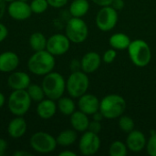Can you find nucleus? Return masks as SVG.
Masks as SVG:
<instances>
[{
  "label": "nucleus",
  "instance_id": "4",
  "mask_svg": "<svg viewBox=\"0 0 156 156\" xmlns=\"http://www.w3.org/2000/svg\"><path fill=\"white\" fill-rule=\"evenodd\" d=\"M32 100L27 90H15L7 99L9 112L15 116H24L31 107Z\"/></svg>",
  "mask_w": 156,
  "mask_h": 156
},
{
  "label": "nucleus",
  "instance_id": "22",
  "mask_svg": "<svg viewBox=\"0 0 156 156\" xmlns=\"http://www.w3.org/2000/svg\"><path fill=\"white\" fill-rule=\"evenodd\" d=\"M90 9L88 0H73L69 5V13L73 17L84 16Z\"/></svg>",
  "mask_w": 156,
  "mask_h": 156
},
{
  "label": "nucleus",
  "instance_id": "42",
  "mask_svg": "<svg viewBox=\"0 0 156 156\" xmlns=\"http://www.w3.org/2000/svg\"><path fill=\"white\" fill-rule=\"evenodd\" d=\"M59 156H76V154L74 152H71V151H69V150H66V151H62L58 154Z\"/></svg>",
  "mask_w": 156,
  "mask_h": 156
},
{
  "label": "nucleus",
  "instance_id": "6",
  "mask_svg": "<svg viewBox=\"0 0 156 156\" xmlns=\"http://www.w3.org/2000/svg\"><path fill=\"white\" fill-rule=\"evenodd\" d=\"M90 85V80L82 70L72 72L66 81V90L71 98H80L84 95Z\"/></svg>",
  "mask_w": 156,
  "mask_h": 156
},
{
  "label": "nucleus",
  "instance_id": "34",
  "mask_svg": "<svg viewBox=\"0 0 156 156\" xmlns=\"http://www.w3.org/2000/svg\"><path fill=\"white\" fill-rule=\"evenodd\" d=\"M69 68H70L72 72L80 70L81 69V62H80V60H79V59H72L70 61Z\"/></svg>",
  "mask_w": 156,
  "mask_h": 156
},
{
  "label": "nucleus",
  "instance_id": "19",
  "mask_svg": "<svg viewBox=\"0 0 156 156\" xmlns=\"http://www.w3.org/2000/svg\"><path fill=\"white\" fill-rule=\"evenodd\" d=\"M58 110V106L54 100L51 99H43L41 101L37 102V113L39 118L43 120H48L52 118Z\"/></svg>",
  "mask_w": 156,
  "mask_h": 156
},
{
  "label": "nucleus",
  "instance_id": "43",
  "mask_svg": "<svg viewBox=\"0 0 156 156\" xmlns=\"http://www.w3.org/2000/svg\"><path fill=\"white\" fill-rule=\"evenodd\" d=\"M5 104V97L2 92H0V109L3 108Z\"/></svg>",
  "mask_w": 156,
  "mask_h": 156
},
{
  "label": "nucleus",
  "instance_id": "28",
  "mask_svg": "<svg viewBox=\"0 0 156 156\" xmlns=\"http://www.w3.org/2000/svg\"><path fill=\"white\" fill-rule=\"evenodd\" d=\"M31 11L33 14H43L47 11L49 5L47 0H32L29 4Z\"/></svg>",
  "mask_w": 156,
  "mask_h": 156
},
{
  "label": "nucleus",
  "instance_id": "21",
  "mask_svg": "<svg viewBox=\"0 0 156 156\" xmlns=\"http://www.w3.org/2000/svg\"><path fill=\"white\" fill-rule=\"evenodd\" d=\"M131 39L130 37L124 34V33H116L113 34L110 39H109V44L110 46L117 50H124L127 49L131 44Z\"/></svg>",
  "mask_w": 156,
  "mask_h": 156
},
{
  "label": "nucleus",
  "instance_id": "29",
  "mask_svg": "<svg viewBox=\"0 0 156 156\" xmlns=\"http://www.w3.org/2000/svg\"><path fill=\"white\" fill-rule=\"evenodd\" d=\"M119 127L121 128L122 131L124 133H129L132 132L134 128V122L133 120L129 117V116H122L119 120Z\"/></svg>",
  "mask_w": 156,
  "mask_h": 156
},
{
  "label": "nucleus",
  "instance_id": "9",
  "mask_svg": "<svg viewBox=\"0 0 156 156\" xmlns=\"http://www.w3.org/2000/svg\"><path fill=\"white\" fill-rule=\"evenodd\" d=\"M118 22V11L112 5L101 6L96 16V25L101 31H110L115 27Z\"/></svg>",
  "mask_w": 156,
  "mask_h": 156
},
{
  "label": "nucleus",
  "instance_id": "40",
  "mask_svg": "<svg viewBox=\"0 0 156 156\" xmlns=\"http://www.w3.org/2000/svg\"><path fill=\"white\" fill-rule=\"evenodd\" d=\"M92 116H93V120H94V121H98V122H101V121L104 119L103 114H102L100 111L96 112L94 114H92Z\"/></svg>",
  "mask_w": 156,
  "mask_h": 156
},
{
  "label": "nucleus",
  "instance_id": "27",
  "mask_svg": "<svg viewBox=\"0 0 156 156\" xmlns=\"http://www.w3.org/2000/svg\"><path fill=\"white\" fill-rule=\"evenodd\" d=\"M111 156H125L127 154V145L121 141L113 142L109 149Z\"/></svg>",
  "mask_w": 156,
  "mask_h": 156
},
{
  "label": "nucleus",
  "instance_id": "45",
  "mask_svg": "<svg viewBox=\"0 0 156 156\" xmlns=\"http://www.w3.org/2000/svg\"><path fill=\"white\" fill-rule=\"evenodd\" d=\"M21 1H24V2H27L28 0H21Z\"/></svg>",
  "mask_w": 156,
  "mask_h": 156
},
{
  "label": "nucleus",
  "instance_id": "36",
  "mask_svg": "<svg viewBox=\"0 0 156 156\" xmlns=\"http://www.w3.org/2000/svg\"><path fill=\"white\" fill-rule=\"evenodd\" d=\"M115 10L121 11L124 7V1L123 0H113L111 5Z\"/></svg>",
  "mask_w": 156,
  "mask_h": 156
},
{
  "label": "nucleus",
  "instance_id": "33",
  "mask_svg": "<svg viewBox=\"0 0 156 156\" xmlns=\"http://www.w3.org/2000/svg\"><path fill=\"white\" fill-rule=\"evenodd\" d=\"M49 6L53 7V8H61L63 6H65L69 0H47Z\"/></svg>",
  "mask_w": 156,
  "mask_h": 156
},
{
  "label": "nucleus",
  "instance_id": "32",
  "mask_svg": "<svg viewBox=\"0 0 156 156\" xmlns=\"http://www.w3.org/2000/svg\"><path fill=\"white\" fill-rule=\"evenodd\" d=\"M88 130L90 132H92L94 133H99L101 131V122H98V121H92L90 122L89 124V128Z\"/></svg>",
  "mask_w": 156,
  "mask_h": 156
},
{
  "label": "nucleus",
  "instance_id": "38",
  "mask_svg": "<svg viewBox=\"0 0 156 156\" xmlns=\"http://www.w3.org/2000/svg\"><path fill=\"white\" fill-rule=\"evenodd\" d=\"M91 1L100 6H105V5H111L113 0H91Z\"/></svg>",
  "mask_w": 156,
  "mask_h": 156
},
{
  "label": "nucleus",
  "instance_id": "20",
  "mask_svg": "<svg viewBox=\"0 0 156 156\" xmlns=\"http://www.w3.org/2000/svg\"><path fill=\"white\" fill-rule=\"evenodd\" d=\"M70 124L72 128L80 133H84L88 130L90 121L88 115L81 111H75L70 115Z\"/></svg>",
  "mask_w": 156,
  "mask_h": 156
},
{
  "label": "nucleus",
  "instance_id": "11",
  "mask_svg": "<svg viewBox=\"0 0 156 156\" xmlns=\"http://www.w3.org/2000/svg\"><path fill=\"white\" fill-rule=\"evenodd\" d=\"M101 147V140L97 133L92 132H84L80 139L79 149L82 155L90 156L95 154Z\"/></svg>",
  "mask_w": 156,
  "mask_h": 156
},
{
  "label": "nucleus",
  "instance_id": "35",
  "mask_svg": "<svg viewBox=\"0 0 156 156\" xmlns=\"http://www.w3.org/2000/svg\"><path fill=\"white\" fill-rule=\"evenodd\" d=\"M8 36V29L7 27L0 22V43L3 42Z\"/></svg>",
  "mask_w": 156,
  "mask_h": 156
},
{
  "label": "nucleus",
  "instance_id": "7",
  "mask_svg": "<svg viewBox=\"0 0 156 156\" xmlns=\"http://www.w3.org/2000/svg\"><path fill=\"white\" fill-rule=\"evenodd\" d=\"M65 35L75 44L84 42L89 35V28L81 17H71L68 20L65 27Z\"/></svg>",
  "mask_w": 156,
  "mask_h": 156
},
{
  "label": "nucleus",
  "instance_id": "26",
  "mask_svg": "<svg viewBox=\"0 0 156 156\" xmlns=\"http://www.w3.org/2000/svg\"><path fill=\"white\" fill-rule=\"evenodd\" d=\"M27 91L30 97V99L32 100V101L35 102H39L41 101L43 99L46 98L45 96V92L43 90V88L41 85H37V84H33L31 83L28 88L27 89Z\"/></svg>",
  "mask_w": 156,
  "mask_h": 156
},
{
  "label": "nucleus",
  "instance_id": "31",
  "mask_svg": "<svg viewBox=\"0 0 156 156\" xmlns=\"http://www.w3.org/2000/svg\"><path fill=\"white\" fill-rule=\"evenodd\" d=\"M117 56V53L115 51L114 48H111V49H108L104 52L103 54V57H102V59L105 63L107 64H111L114 61L115 58Z\"/></svg>",
  "mask_w": 156,
  "mask_h": 156
},
{
  "label": "nucleus",
  "instance_id": "44",
  "mask_svg": "<svg viewBox=\"0 0 156 156\" xmlns=\"http://www.w3.org/2000/svg\"><path fill=\"white\" fill-rule=\"evenodd\" d=\"M4 1H5V3H8V4H9V3H11V2L15 1V0H4Z\"/></svg>",
  "mask_w": 156,
  "mask_h": 156
},
{
  "label": "nucleus",
  "instance_id": "24",
  "mask_svg": "<svg viewBox=\"0 0 156 156\" xmlns=\"http://www.w3.org/2000/svg\"><path fill=\"white\" fill-rule=\"evenodd\" d=\"M47 41L48 38L45 37V35H43V33L39 31L32 33L29 37V45L34 52L46 49Z\"/></svg>",
  "mask_w": 156,
  "mask_h": 156
},
{
  "label": "nucleus",
  "instance_id": "12",
  "mask_svg": "<svg viewBox=\"0 0 156 156\" xmlns=\"http://www.w3.org/2000/svg\"><path fill=\"white\" fill-rule=\"evenodd\" d=\"M6 11L12 19L17 21L27 20L33 14L29 4L21 0H15L9 3L6 7Z\"/></svg>",
  "mask_w": 156,
  "mask_h": 156
},
{
  "label": "nucleus",
  "instance_id": "25",
  "mask_svg": "<svg viewBox=\"0 0 156 156\" xmlns=\"http://www.w3.org/2000/svg\"><path fill=\"white\" fill-rule=\"evenodd\" d=\"M58 111L66 116H70L76 109L75 102L71 98L69 97H61L58 100Z\"/></svg>",
  "mask_w": 156,
  "mask_h": 156
},
{
  "label": "nucleus",
  "instance_id": "5",
  "mask_svg": "<svg viewBox=\"0 0 156 156\" xmlns=\"http://www.w3.org/2000/svg\"><path fill=\"white\" fill-rule=\"evenodd\" d=\"M128 49L132 62L137 67H146L152 58V51L149 45L142 39L132 41Z\"/></svg>",
  "mask_w": 156,
  "mask_h": 156
},
{
  "label": "nucleus",
  "instance_id": "2",
  "mask_svg": "<svg viewBox=\"0 0 156 156\" xmlns=\"http://www.w3.org/2000/svg\"><path fill=\"white\" fill-rule=\"evenodd\" d=\"M46 98L58 101L64 95L66 90V81L64 77L55 71H51L43 77L41 83Z\"/></svg>",
  "mask_w": 156,
  "mask_h": 156
},
{
  "label": "nucleus",
  "instance_id": "39",
  "mask_svg": "<svg viewBox=\"0 0 156 156\" xmlns=\"http://www.w3.org/2000/svg\"><path fill=\"white\" fill-rule=\"evenodd\" d=\"M6 11V3L4 0H0V20L3 18Z\"/></svg>",
  "mask_w": 156,
  "mask_h": 156
},
{
  "label": "nucleus",
  "instance_id": "8",
  "mask_svg": "<svg viewBox=\"0 0 156 156\" xmlns=\"http://www.w3.org/2000/svg\"><path fill=\"white\" fill-rule=\"evenodd\" d=\"M30 147L38 154H50L57 148V140L50 133L46 132H37L33 133L29 140Z\"/></svg>",
  "mask_w": 156,
  "mask_h": 156
},
{
  "label": "nucleus",
  "instance_id": "30",
  "mask_svg": "<svg viewBox=\"0 0 156 156\" xmlns=\"http://www.w3.org/2000/svg\"><path fill=\"white\" fill-rule=\"evenodd\" d=\"M147 153L151 156H156V133H153L146 144Z\"/></svg>",
  "mask_w": 156,
  "mask_h": 156
},
{
  "label": "nucleus",
  "instance_id": "16",
  "mask_svg": "<svg viewBox=\"0 0 156 156\" xmlns=\"http://www.w3.org/2000/svg\"><path fill=\"white\" fill-rule=\"evenodd\" d=\"M146 138L144 134L140 131L133 130L129 133L126 139L127 148L133 153H139L143 151L144 148L146 146Z\"/></svg>",
  "mask_w": 156,
  "mask_h": 156
},
{
  "label": "nucleus",
  "instance_id": "14",
  "mask_svg": "<svg viewBox=\"0 0 156 156\" xmlns=\"http://www.w3.org/2000/svg\"><path fill=\"white\" fill-rule=\"evenodd\" d=\"M19 57L14 51H4L0 54V72L11 73L19 65Z\"/></svg>",
  "mask_w": 156,
  "mask_h": 156
},
{
  "label": "nucleus",
  "instance_id": "13",
  "mask_svg": "<svg viewBox=\"0 0 156 156\" xmlns=\"http://www.w3.org/2000/svg\"><path fill=\"white\" fill-rule=\"evenodd\" d=\"M7 84L10 89L15 90H27L31 84L30 76L25 71H13L7 78Z\"/></svg>",
  "mask_w": 156,
  "mask_h": 156
},
{
  "label": "nucleus",
  "instance_id": "18",
  "mask_svg": "<svg viewBox=\"0 0 156 156\" xmlns=\"http://www.w3.org/2000/svg\"><path fill=\"white\" fill-rule=\"evenodd\" d=\"M80 62H81V70L88 74L96 71L100 68L101 63V58L97 52L90 51L86 53L82 57Z\"/></svg>",
  "mask_w": 156,
  "mask_h": 156
},
{
  "label": "nucleus",
  "instance_id": "3",
  "mask_svg": "<svg viewBox=\"0 0 156 156\" xmlns=\"http://www.w3.org/2000/svg\"><path fill=\"white\" fill-rule=\"evenodd\" d=\"M125 100L117 94H110L100 102V112L105 119H116L123 114L126 110Z\"/></svg>",
  "mask_w": 156,
  "mask_h": 156
},
{
  "label": "nucleus",
  "instance_id": "1",
  "mask_svg": "<svg viewBox=\"0 0 156 156\" xmlns=\"http://www.w3.org/2000/svg\"><path fill=\"white\" fill-rule=\"evenodd\" d=\"M56 65L55 56L49 53L47 49L36 51L28 58L27 69L36 76H45L53 71Z\"/></svg>",
  "mask_w": 156,
  "mask_h": 156
},
{
  "label": "nucleus",
  "instance_id": "23",
  "mask_svg": "<svg viewBox=\"0 0 156 156\" xmlns=\"http://www.w3.org/2000/svg\"><path fill=\"white\" fill-rule=\"evenodd\" d=\"M78 138L77 131L73 130H65L59 133L58 137L56 138L57 144L62 147H68L72 145Z\"/></svg>",
  "mask_w": 156,
  "mask_h": 156
},
{
  "label": "nucleus",
  "instance_id": "37",
  "mask_svg": "<svg viewBox=\"0 0 156 156\" xmlns=\"http://www.w3.org/2000/svg\"><path fill=\"white\" fill-rule=\"evenodd\" d=\"M7 149V143L5 139L0 138V156H4Z\"/></svg>",
  "mask_w": 156,
  "mask_h": 156
},
{
  "label": "nucleus",
  "instance_id": "41",
  "mask_svg": "<svg viewBox=\"0 0 156 156\" xmlns=\"http://www.w3.org/2000/svg\"><path fill=\"white\" fill-rule=\"evenodd\" d=\"M14 156H32V154L26 151H16L13 154Z\"/></svg>",
  "mask_w": 156,
  "mask_h": 156
},
{
  "label": "nucleus",
  "instance_id": "10",
  "mask_svg": "<svg viewBox=\"0 0 156 156\" xmlns=\"http://www.w3.org/2000/svg\"><path fill=\"white\" fill-rule=\"evenodd\" d=\"M70 40L66 35L54 34L48 38L46 49L53 56H62L66 54L70 48Z\"/></svg>",
  "mask_w": 156,
  "mask_h": 156
},
{
  "label": "nucleus",
  "instance_id": "15",
  "mask_svg": "<svg viewBox=\"0 0 156 156\" xmlns=\"http://www.w3.org/2000/svg\"><path fill=\"white\" fill-rule=\"evenodd\" d=\"M78 107L87 115H92L100 111V101L93 94H84L79 98Z\"/></svg>",
  "mask_w": 156,
  "mask_h": 156
},
{
  "label": "nucleus",
  "instance_id": "17",
  "mask_svg": "<svg viewBox=\"0 0 156 156\" xmlns=\"http://www.w3.org/2000/svg\"><path fill=\"white\" fill-rule=\"evenodd\" d=\"M27 130V123L23 116H16L12 119L7 126V133L13 139L23 137Z\"/></svg>",
  "mask_w": 156,
  "mask_h": 156
}]
</instances>
